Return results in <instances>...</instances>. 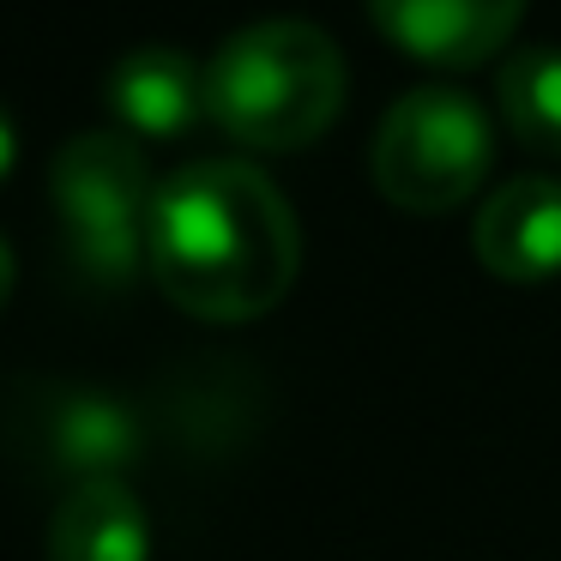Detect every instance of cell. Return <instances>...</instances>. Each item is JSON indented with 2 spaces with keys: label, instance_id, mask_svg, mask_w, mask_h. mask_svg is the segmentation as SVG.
Masks as SVG:
<instances>
[{
  "label": "cell",
  "instance_id": "obj_1",
  "mask_svg": "<svg viewBox=\"0 0 561 561\" xmlns=\"http://www.w3.org/2000/svg\"><path fill=\"white\" fill-rule=\"evenodd\" d=\"M146 266L187 314L260 320L302 272V224L260 163L194 158L158 182Z\"/></svg>",
  "mask_w": 561,
  "mask_h": 561
},
{
  "label": "cell",
  "instance_id": "obj_2",
  "mask_svg": "<svg viewBox=\"0 0 561 561\" xmlns=\"http://www.w3.org/2000/svg\"><path fill=\"white\" fill-rule=\"evenodd\" d=\"M351 67L327 25L302 13L248 19L206 61V115L254 151H302L344 115Z\"/></svg>",
  "mask_w": 561,
  "mask_h": 561
},
{
  "label": "cell",
  "instance_id": "obj_3",
  "mask_svg": "<svg viewBox=\"0 0 561 561\" xmlns=\"http://www.w3.org/2000/svg\"><path fill=\"white\" fill-rule=\"evenodd\" d=\"M151 199H158V175L134 134L85 127V134L61 139L49 163V206L67 266L85 284H98V290L134 284V272L146 266Z\"/></svg>",
  "mask_w": 561,
  "mask_h": 561
},
{
  "label": "cell",
  "instance_id": "obj_4",
  "mask_svg": "<svg viewBox=\"0 0 561 561\" xmlns=\"http://www.w3.org/2000/svg\"><path fill=\"white\" fill-rule=\"evenodd\" d=\"M495 163V122L465 85H411L368 139V175L399 211L465 206Z\"/></svg>",
  "mask_w": 561,
  "mask_h": 561
},
{
  "label": "cell",
  "instance_id": "obj_5",
  "mask_svg": "<svg viewBox=\"0 0 561 561\" xmlns=\"http://www.w3.org/2000/svg\"><path fill=\"white\" fill-rule=\"evenodd\" d=\"M19 447L37 471L67 477V489L122 477L139 459V411L103 387L49 380L31 387V399L19 404Z\"/></svg>",
  "mask_w": 561,
  "mask_h": 561
},
{
  "label": "cell",
  "instance_id": "obj_6",
  "mask_svg": "<svg viewBox=\"0 0 561 561\" xmlns=\"http://www.w3.org/2000/svg\"><path fill=\"white\" fill-rule=\"evenodd\" d=\"M471 248L495 278L537 284L561 272V175L519 170L477 206Z\"/></svg>",
  "mask_w": 561,
  "mask_h": 561
},
{
  "label": "cell",
  "instance_id": "obj_7",
  "mask_svg": "<svg viewBox=\"0 0 561 561\" xmlns=\"http://www.w3.org/2000/svg\"><path fill=\"white\" fill-rule=\"evenodd\" d=\"M525 0H368L380 37L428 67H483L507 49Z\"/></svg>",
  "mask_w": 561,
  "mask_h": 561
},
{
  "label": "cell",
  "instance_id": "obj_8",
  "mask_svg": "<svg viewBox=\"0 0 561 561\" xmlns=\"http://www.w3.org/2000/svg\"><path fill=\"white\" fill-rule=\"evenodd\" d=\"M103 103L122 122V134L175 139L206 115V61H194L175 43H139L110 67Z\"/></svg>",
  "mask_w": 561,
  "mask_h": 561
},
{
  "label": "cell",
  "instance_id": "obj_9",
  "mask_svg": "<svg viewBox=\"0 0 561 561\" xmlns=\"http://www.w3.org/2000/svg\"><path fill=\"white\" fill-rule=\"evenodd\" d=\"M49 561H151V513L127 477L73 483L55 501Z\"/></svg>",
  "mask_w": 561,
  "mask_h": 561
},
{
  "label": "cell",
  "instance_id": "obj_10",
  "mask_svg": "<svg viewBox=\"0 0 561 561\" xmlns=\"http://www.w3.org/2000/svg\"><path fill=\"white\" fill-rule=\"evenodd\" d=\"M501 122L537 158H561V49L556 43H525L495 67Z\"/></svg>",
  "mask_w": 561,
  "mask_h": 561
},
{
  "label": "cell",
  "instance_id": "obj_11",
  "mask_svg": "<svg viewBox=\"0 0 561 561\" xmlns=\"http://www.w3.org/2000/svg\"><path fill=\"white\" fill-rule=\"evenodd\" d=\"M13 158H19V122L7 115V103H0V182L13 175Z\"/></svg>",
  "mask_w": 561,
  "mask_h": 561
},
{
  "label": "cell",
  "instance_id": "obj_12",
  "mask_svg": "<svg viewBox=\"0 0 561 561\" xmlns=\"http://www.w3.org/2000/svg\"><path fill=\"white\" fill-rule=\"evenodd\" d=\"M13 284H19V260H13V248H7V236H0V308L13 302Z\"/></svg>",
  "mask_w": 561,
  "mask_h": 561
}]
</instances>
